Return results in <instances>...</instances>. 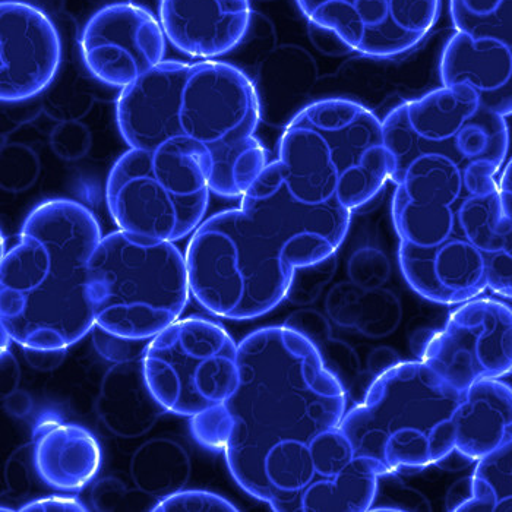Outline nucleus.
Segmentation results:
<instances>
[{"mask_svg": "<svg viewBox=\"0 0 512 512\" xmlns=\"http://www.w3.org/2000/svg\"><path fill=\"white\" fill-rule=\"evenodd\" d=\"M470 498H472V482H470V477H467V479L455 483L453 488L450 489V492H448L447 510L458 511V508L466 504Z\"/></svg>", "mask_w": 512, "mask_h": 512, "instance_id": "ea45409f", "label": "nucleus"}, {"mask_svg": "<svg viewBox=\"0 0 512 512\" xmlns=\"http://www.w3.org/2000/svg\"><path fill=\"white\" fill-rule=\"evenodd\" d=\"M422 362L457 391L512 374L511 306L489 297L461 303L432 334Z\"/></svg>", "mask_w": 512, "mask_h": 512, "instance_id": "9b49d317", "label": "nucleus"}, {"mask_svg": "<svg viewBox=\"0 0 512 512\" xmlns=\"http://www.w3.org/2000/svg\"><path fill=\"white\" fill-rule=\"evenodd\" d=\"M210 192L199 158L172 145L131 148L106 182L107 208L119 230L173 243L201 226Z\"/></svg>", "mask_w": 512, "mask_h": 512, "instance_id": "1a4fd4ad", "label": "nucleus"}, {"mask_svg": "<svg viewBox=\"0 0 512 512\" xmlns=\"http://www.w3.org/2000/svg\"><path fill=\"white\" fill-rule=\"evenodd\" d=\"M166 39L185 55L214 59L235 50L251 27V0H160Z\"/></svg>", "mask_w": 512, "mask_h": 512, "instance_id": "f3484780", "label": "nucleus"}, {"mask_svg": "<svg viewBox=\"0 0 512 512\" xmlns=\"http://www.w3.org/2000/svg\"><path fill=\"white\" fill-rule=\"evenodd\" d=\"M5 407L14 416L24 417L31 412L33 401H31L30 395L24 391H15L14 394L5 398Z\"/></svg>", "mask_w": 512, "mask_h": 512, "instance_id": "a19ab883", "label": "nucleus"}, {"mask_svg": "<svg viewBox=\"0 0 512 512\" xmlns=\"http://www.w3.org/2000/svg\"><path fill=\"white\" fill-rule=\"evenodd\" d=\"M398 363H400V356L394 350L387 349V347H379L369 356L368 369L371 374L378 376L390 371Z\"/></svg>", "mask_w": 512, "mask_h": 512, "instance_id": "4c0bfd02", "label": "nucleus"}, {"mask_svg": "<svg viewBox=\"0 0 512 512\" xmlns=\"http://www.w3.org/2000/svg\"><path fill=\"white\" fill-rule=\"evenodd\" d=\"M20 382V366L17 359L9 350H2V397L5 400L9 395L18 391Z\"/></svg>", "mask_w": 512, "mask_h": 512, "instance_id": "e433bc0d", "label": "nucleus"}, {"mask_svg": "<svg viewBox=\"0 0 512 512\" xmlns=\"http://www.w3.org/2000/svg\"><path fill=\"white\" fill-rule=\"evenodd\" d=\"M154 512H237L229 499L207 491H179L161 498Z\"/></svg>", "mask_w": 512, "mask_h": 512, "instance_id": "c85d7f7f", "label": "nucleus"}, {"mask_svg": "<svg viewBox=\"0 0 512 512\" xmlns=\"http://www.w3.org/2000/svg\"><path fill=\"white\" fill-rule=\"evenodd\" d=\"M191 419L192 436L199 445L211 451H224L233 428L232 416L224 403L195 414Z\"/></svg>", "mask_w": 512, "mask_h": 512, "instance_id": "cd10ccee", "label": "nucleus"}, {"mask_svg": "<svg viewBox=\"0 0 512 512\" xmlns=\"http://www.w3.org/2000/svg\"><path fill=\"white\" fill-rule=\"evenodd\" d=\"M103 239L90 208L50 199L2 255V330L22 349L68 350L93 330L88 264Z\"/></svg>", "mask_w": 512, "mask_h": 512, "instance_id": "7ed1b4c3", "label": "nucleus"}, {"mask_svg": "<svg viewBox=\"0 0 512 512\" xmlns=\"http://www.w3.org/2000/svg\"><path fill=\"white\" fill-rule=\"evenodd\" d=\"M259 119L254 82L216 60H164L116 101V122L129 147L172 145L194 154L211 192L223 198H242L270 164L255 137Z\"/></svg>", "mask_w": 512, "mask_h": 512, "instance_id": "f03ea898", "label": "nucleus"}, {"mask_svg": "<svg viewBox=\"0 0 512 512\" xmlns=\"http://www.w3.org/2000/svg\"><path fill=\"white\" fill-rule=\"evenodd\" d=\"M91 337H93V344L99 355L112 363L142 359L148 341H150L118 337V335L107 333L97 324H94L93 330H91Z\"/></svg>", "mask_w": 512, "mask_h": 512, "instance_id": "c756f323", "label": "nucleus"}, {"mask_svg": "<svg viewBox=\"0 0 512 512\" xmlns=\"http://www.w3.org/2000/svg\"><path fill=\"white\" fill-rule=\"evenodd\" d=\"M129 469L139 492L161 499L185 488L192 466L188 451L179 442L154 438L135 451Z\"/></svg>", "mask_w": 512, "mask_h": 512, "instance_id": "4be33fe9", "label": "nucleus"}, {"mask_svg": "<svg viewBox=\"0 0 512 512\" xmlns=\"http://www.w3.org/2000/svg\"><path fill=\"white\" fill-rule=\"evenodd\" d=\"M488 289L512 299V259L502 254L486 255Z\"/></svg>", "mask_w": 512, "mask_h": 512, "instance_id": "2f4dec72", "label": "nucleus"}, {"mask_svg": "<svg viewBox=\"0 0 512 512\" xmlns=\"http://www.w3.org/2000/svg\"><path fill=\"white\" fill-rule=\"evenodd\" d=\"M87 296L94 321L107 333L151 340L188 306L185 255L173 242L116 230L91 256Z\"/></svg>", "mask_w": 512, "mask_h": 512, "instance_id": "0eeeda50", "label": "nucleus"}, {"mask_svg": "<svg viewBox=\"0 0 512 512\" xmlns=\"http://www.w3.org/2000/svg\"><path fill=\"white\" fill-rule=\"evenodd\" d=\"M393 182V220L401 243L429 249L463 237L458 210L464 199L474 195L457 163L445 157H419Z\"/></svg>", "mask_w": 512, "mask_h": 512, "instance_id": "4468645a", "label": "nucleus"}, {"mask_svg": "<svg viewBox=\"0 0 512 512\" xmlns=\"http://www.w3.org/2000/svg\"><path fill=\"white\" fill-rule=\"evenodd\" d=\"M290 194L308 205L360 210L393 173L382 120L356 101H315L287 123L273 161Z\"/></svg>", "mask_w": 512, "mask_h": 512, "instance_id": "20e7f679", "label": "nucleus"}, {"mask_svg": "<svg viewBox=\"0 0 512 512\" xmlns=\"http://www.w3.org/2000/svg\"><path fill=\"white\" fill-rule=\"evenodd\" d=\"M237 362L239 384L224 401L233 428L223 453L240 489L273 511L296 512L312 486L374 470L341 432L347 390L306 335L261 328L240 341Z\"/></svg>", "mask_w": 512, "mask_h": 512, "instance_id": "f257e3e1", "label": "nucleus"}, {"mask_svg": "<svg viewBox=\"0 0 512 512\" xmlns=\"http://www.w3.org/2000/svg\"><path fill=\"white\" fill-rule=\"evenodd\" d=\"M360 295L356 289L344 290L343 287H335L327 299L328 315L341 327H355L357 303Z\"/></svg>", "mask_w": 512, "mask_h": 512, "instance_id": "7c9ffc66", "label": "nucleus"}, {"mask_svg": "<svg viewBox=\"0 0 512 512\" xmlns=\"http://www.w3.org/2000/svg\"><path fill=\"white\" fill-rule=\"evenodd\" d=\"M24 356L33 368L39 371H52L63 362L66 350L24 349Z\"/></svg>", "mask_w": 512, "mask_h": 512, "instance_id": "c9c22d12", "label": "nucleus"}, {"mask_svg": "<svg viewBox=\"0 0 512 512\" xmlns=\"http://www.w3.org/2000/svg\"><path fill=\"white\" fill-rule=\"evenodd\" d=\"M96 436L75 423L44 419L33 434V461L44 483L75 492L93 482L101 467Z\"/></svg>", "mask_w": 512, "mask_h": 512, "instance_id": "6ab92c4d", "label": "nucleus"}, {"mask_svg": "<svg viewBox=\"0 0 512 512\" xmlns=\"http://www.w3.org/2000/svg\"><path fill=\"white\" fill-rule=\"evenodd\" d=\"M461 394L422 360L400 362L376 376L340 429L378 476L422 472L455 450Z\"/></svg>", "mask_w": 512, "mask_h": 512, "instance_id": "423d86ee", "label": "nucleus"}, {"mask_svg": "<svg viewBox=\"0 0 512 512\" xmlns=\"http://www.w3.org/2000/svg\"><path fill=\"white\" fill-rule=\"evenodd\" d=\"M185 258L195 300L211 315L235 321L276 309L287 299L297 268L316 265L270 217L249 205L202 221Z\"/></svg>", "mask_w": 512, "mask_h": 512, "instance_id": "39448f33", "label": "nucleus"}, {"mask_svg": "<svg viewBox=\"0 0 512 512\" xmlns=\"http://www.w3.org/2000/svg\"><path fill=\"white\" fill-rule=\"evenodd\" d=\"M454 429L455 451L473 463L512 441V385L485 379L463 391Z\"/></svg>", "mask_w": 512, "mask_h": 512, "instance_id": "aec40b11", "label": "nucleus"}, {"mask_svg": "<svg viewBox=\"0 0 512 512\" xmlns=\"http://www.w3.org/2000/svg\"><path fill=\"white\" fill-rule=\"evenodd\" d=\"M166 34L151 12L134 3H112L82 28L85 68L101 84L126 88L164 62Z\"/></svg>", "mask_w": 512, "mask_h": 512, "instance_id": "ddd939ff", "label": "nucleus"}, {"mask_svg": "<svg viewBox=\"0 0 512 512\" xmlns=\"http://www.w3.org/2000/svg\"><path fill=\"white\" fill-rule=\"evenodd\" d=\"M25 448L18 450L12 455L8 461V469H6V483L9 489L14 493H28L30 491V470L25 464L24 458Z\"/></svg>", "mask_w": 512, "mask_h": 512, "instance_id": "f704fd0d", "label": "nucleus"}, {"mask_svg": "<svg viewBox=\"0 0 512 512\" xmlns=\"http://www.w3.org/2000/svg\"><path fill=\"white\" fill-rule=\"evenodd\" d=\"M499 201L505 218L512 221V158L505 164L498 179Z\"/></svg>", "mask_w": 512, "mask_h": 512, "instance_id": "58836bf2", "label": "nucleus"}, {"mask_svg": "<svg viewBox=\"0 0 512 512\" xmlns=\"http://www.w3.org/2000/svg\"><path fill=\"white\" fill-rule=\"evenodd\" d=\"M398 264L414 292L439 305H461L488 289L485 254L464 237L429 249L400 242Z\"/></svg>", "mask_w": 512, "mask_h": 512, "instance_id": "dca6fc26", "label": "nucleus"}, {"mask_svg": "<svg viewBox=\"0 0 512 512\" xmlns=\"http://www.w3.org/2000/svg\"><path fill=\"white\" fill-rule=\"evenodd\" d=\"M237 356L239 344L220 322L192 315L148 341L142 369L164 412L192 417L235 393Z\"/></svg>", "mask_w": 512, "mask_h": 512, "instance_id": "9d476101", "label": "nucleus"}, {"mask_svg": "<svg viewBox=\"0 0 512 512\" xmlns=\"http://www.w3.org/2000/svg\"><path fill=\"white\" fill-rule=\"evenodd\" d=\"M3 103H21L40 96L58 75L62 40L58 28L36 5L24 0H2Z\"/></svg>", "mask_w": 512, "mask_h": 512, "instance_id": "2eb2a0df", "label": "nucleus"}, {"mask_svg": "<svg viewBox=\"0 0 512 512\" xmlns=\"http://www.w3.org/2000/svg\"><path fill=\"white\" fill-rule=\"evenodd\" d=\"M445 88H463L498 115H512V46L455 31L439 65Z\"/></svg>", "mask_w": 512, "mask_h": 512, "instance_id": "a211bd4d", "label": "nucleus"}, {"mask_svg": "<svg viewBox=\"0 0 512 512\" xmlns=\"http://www.w3.org/2000/svg\"><path fill=\"white\" fill-rule=\"evenodd\" d=\"M400 319V300L391 292L371 290L360 296L353 328L368 337H385L395 331Z\"/></svg>", "mask_w": 512, "mask_h": 512, "instance_id": "bb28decb", "label": "nucleus"}, {"mask_svg": "<svg viewBox=\"0 0 512 512\" xmlns=\"http://www.w3.org/2000/svg\"><path fill=\"white\" fill-rule=\"evenodd\" d=\"M283 325L306 335L318 347L325 366L343 382V385L346 384V379L356 374L359 363L355 353L346 344L331 338L330 324L324 315L305 309L290 315Z\"/></svg>", "mask_w": 512, "mask_h": 512, "instance_id": "a878e982", "label": "nucleus"}, {"mask_svg": "<svg viewBox=\"0 0 512 512\" xmlns=\"http://www.w3.org/2000/svg\"><path fill=\"white\" fill-rule=\"evenodd\" d=\"M450 14L458 33L512 46V0H450Z\"/></svg>", "mask_w": 512, "mask_h": 512, "instance_id": "393cba45", "label": "nucleus"}, {"mask_svg": "<svg viewBox=\"0 0 512 512\" xmlns=\"http://www.w3.org/2000/svg\"><path fill=\"white\" fill-rule=\"evenodd\" d=\"M96 412L107 431L120 438H138L153 429L164 409L148 390L142 359L115 363L106 372Z\"/></svg>", "mask_w": 512, "mask_h": 512, "instance_id": "412c9836", "label": "nucleus"}, {"mask_svg": "<svg viewBox=\"0 0 512 512\" xmlns=\"http://www.w3.org/2000/svg\"><path fill=\"white\" fill-rule=\"evenodd\" d=\"M128 496H131V493L118 479H104L94 486L91 501L96 510L115 511L125 508L123 504H129L128 501L125 502Z\"/></svg>", "mask_w": 512, "mask_h": 512, "instance_id": "473e14b6", "label": "nucleus"}, {"mask_svg": "<svg viewBox=\"0 0 512 512\" xmlns=\"http://www.w3.org/2000/svg\"><path fill=\"white\" fill-rule=\"evenodd\" d=\"M22 512H56V511H74V512H85L88 508L82 504L77 498H71V496H47V498L37 499V501L30 502V504L24 505L20 508Z\"/></svg>", "mask_w": 512, "mask_h": 512, "instance_id": "72a5a7b5", "label": "nucleus"}, {"mask_svg": "<svg viewBox=\"0 0 512 512\" xmlns=\"http://www.w3.org/2000/svg\"><path fill=\"white\" fill-rule=\"evenodd\" d=\"M472 498L458 512L512 511V441L477 461Z\"/></svg>", "mask_w": 512, "mask_h": 512, "instance_id": "b1692460", "label": "nucleus"}, {"mask_svg": "<svg viewBox=\"0 0 512 512\" xmlns=\"http://www.w3.org/2000/svg\"><path fill=\"white\" fill-rule=\"evenodd\" d=\"M316 27L353 52L393 59L416 49L441 14V0H296Z\"/></svg>", "mask_w": 512, "mask_h": 512, "instance_id": "f8f14e48", "label": "nucleus"}, {"mask_svg": "<svg viewBox=\"0 0 512 512\" xmlns=\"http://www.w3.org/2000/svg\"><path fill=\"white\" fill-rule=\"evenodd\" d=\"M457 220L461 236L485 256L505 251L512 243V221L502 214L498 191L464 199Z\"/></svg>", "mask_w": 512, "mask_h": 512, "instance_id": "5701e85b", "label": "nucleus"}, {"mask_svg": "<svg viewBox=\"0 0 512 512\" xmlns=\"http://www.w3.org/2000/svg\"><path fill=\"white\" fill-rule=\"evenodd\" d=\"M382 125L393 157L391 182L416 158L438 156L464 170L470 195L498 191L510 150L507 120L483 107L470 91L438 88L395 107Z\"/></svg>", "mask_w": 512, "mask_h": 512, "instance_id": "6e6552de", "label": "nucleus"}, {"mask_svg": "<svg viewBox=\"0 0 512 512\" xmlns=\"http://www.w3.org/2000/svg\"><path fill=\"white\" fill-rule=\"evenodd\" d=\"M432 334H434L432 330H420L413 334L410 347H412L413 355L419 357V360H422L423 355H425Z\"/></svg>", "mask_w": 512, "mask_h": 512, "instance_id": "79ce46f5", "label": "nucleus"}]
</instances>
